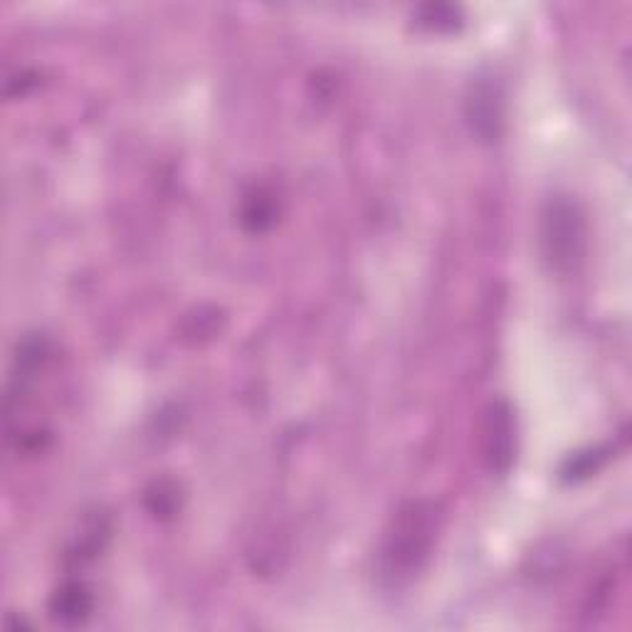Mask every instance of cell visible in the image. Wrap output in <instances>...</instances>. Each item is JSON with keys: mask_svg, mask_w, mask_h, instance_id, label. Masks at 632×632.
Here are the masks:
<instances>
[{"mask_svg": "<svg viewBox=\"0 0 632 632\" xmlns=\"http://www.w3.org/2000/svg\"><path fill=\"white\" fill-rule=\"evenodd\" d=\"M437 512L427 502H411L393 516L381 546V574L391 586H403L421 574L433 556Z\"/></svg>", "mask_w": 632, "mask_h": 632, "instance_id": "1", "label": "cell"}, {"mask_svg": "<svg viewBox=\"0 0 632 632\" xmlns=\"http://www.w3.org/2000/svg\"><path fill=\"white\" fill-rule=\"evenodd\" d=\"M538 248L558 274L578 270L588 248V220L570 196H552L538 210Z\"/></svg>", "mask_w": 632, "mask_h": 632, "instance_id": "2", "label": "cell"}, {"mask_svg": "<svg viewBox=\"0 0 632 632\" xmlns=\"http://www.w3.org/2000/svg\"><path fill=\"white\" fill-rule=\"evenodd\" d=\"M465 121L479 144H499L506 129V87L494 69L477 73L465 95Z\"/></svg>", "mask_w": 632, "mask_h": 632, "instance_id": "3", "label": "cell"}, {"mask_svg": "<svg viewBox=\"0 0 632 632\" xmlns=\"http://www.w3.org/2000/svg\"><path fill=\"white\" fill-rule=\"evenodd\" d=\"M482 450L487 467L504 477L516 460V415L506 401H494L487 407L482 425Z\"/></svg>", "mask_w": 632, "mask_h": 632, "instance_id": "4", "label": "cell"}, {"mask_svg": "<svg viewBox=\"0 0 632 632\" xmlns=\"http://www.w3.org/2000/svg\"><path fill=\"white\" fill-rule=\"evenodd\" d=\"M91 608H95V598H91L89 588L79 584V580H67L65 586L55 590L53 600H50V615L63 625L85 623Z\"/></svg>", "mask_w": 632, "mask_h": 632, "instance_id": "5", "label": "cell"}, {"mask_svg": "<svg viewBox=\"0 0 632 632\" xmlns=\"http://www.w3.org/2000/svg\"><path fill=\"white\" fill-rule=\"evenodd\" d=\"M277 216H280V206L270 190L252 188L248 196H244L242 208H240V220L250 232L270 230L274 222H277Z\"/></svg>", "mask_w": 632, "mask_h": 632, "instance_id": "6", "label": "cell"}, {"mask_svg": "<svg viewBox=\"0 0 632 632\" xmlns=\"http://www.w3.org/2000/svg\"><path fill=\"white\" fill-rule=\"evenodd\" d=\"M608 457H610V447H590V450L570 455L564 462V467H560V479L568 484L584 482V479H588L590 475L603 470Z\"/></svg>", "mask_w": 632, "mask_h": 632, "instance_id": "7", "label": "cell"}, {"mask_svg": "<svg viewBox=\"0 0 632 632\" xmlns=\"http://www.w3.org/2000/svg\"><path fill=\"white\" fill-rule=\"evenodd\" d=\"M415 18H417L415 23L425 30H431V33H455V30H460L465 23L460 8L443 6V3H437V6L431 3V6L417 8Z\"/></svg>", "mask_w": 632, "mask_h": 632, "instance_id": "8", "label": "cell"}, {"mask_svg": "<svg viewBox=\"0 0 632 632\" xmlns=\"http://www.w3.org/2000/svg\"><path fill=\"white\" fill-rule=\"evenodd\" d=\"M146 506L156 516H173L178 509V489L171 482L154 484V489H149L146 494Z\"/></svg>", "mask_w": 632, "mask_h": 632, "instance_id": "9", "label": "cell"}]
</instances>
